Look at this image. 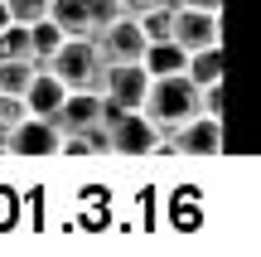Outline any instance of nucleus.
Returning a JSON list of instances; mask_svg holds the SVG:
<instances>
[{"mask_svg":"<svg viewBox=\"0 0 261 257\" xmlns=\"http://www.w3.org/2000/svg\"><path fill=\"white\" fill-rule=\"evenodd\" d=\"M140 112L150 116V126H155V131H160V141H165V136L174 131L179 122H189V116L198 112V87L189 83L184 73L150 78L145 97H140Z\"/></svg>","mask_w":261,"mask_h":257,"instance_id":"f257e3e1","label":"nucleus"},{"mask_svg":"<svg viewBox=\"0 0 261 257\" xmlns=\"http://www.w3.org/2000/svg\"><path fill=\"white\" fill-rule=\"evenodd\" d=\"M44 68H48L63 87H87V92H102L107 63H102V54H97L92 39H63V44L48 54Z\"/></svg>","mask_w":261,"mask_h":257,"instance_id":"f03ea898","label":"nucleus"},{"mask_svg":"<svg viewBox=\"0 0 261 257\" xmlns=\"http://www.w3.org/2000/svg\"><path fill=\"white\" fill-rule=\"evenodd\" d=\"M169 39H174L184 54H194V49H213V44H223V19H218V10L174 5V15H169Z\"/></svg>","mask_w":261,"mask_h":257,"instance_id":"7ed1b4c3","label":"nucleus"},{"mask_svg":"<svg viewBox=\"0 0 261 257\" xmlns=\"http://www.w3.org/2000/svg\"><path fill=\"white\" fill-rule=\"evenodd\" d=\"M160 146V131L150 126V116L140 107H126L107 122V151H121V155H145Z\"/></svg>","mask_w":261,"mask_h":257,"instance_id":"20e7f679","label":"nucleus"},{"mask_svg":"<svg viewBox=\"0 0 261 257\" xmlns=\"http://www.w3.org/2000/svg\"><path fill=\"white\" fill-rule=\"evenodd\" d=\"M92 44L102 63H140V54H145V34H140L136 15H116L102 34H92Z\"/></svg>","mask_w":261,"mask_h":257,"instance_id":"39448f33","label":"nucleus"},{"mask_svg":"<svg viewBox=\"0 0 261 257\" xmlns=\"http://www.w3.org/2000/svg\"><path fill=\"white\" fill-rule=\"evenodd\" d=\"M165 141L174 146V151H184V155H223V122L208 116V112H194L189 122H179Z\"/></svg>","mask_w":261,"mask_h":257,"instance_id":"423d86ee","label":"nucleus"},{"mask_svg":"<svg viewBox=\"0 0 261 257\" xmlns=\"http://www.w3.org/2000/svg\"><path fill=\"white\" fill-rule=\"evenodd\" d=\"M145 87H150V73L140 63H107L102 73V97H112L116 107H140Z\"/></svg>","mask_w":261,"mask_h":257,"instance_id":"0eeeda50","label":"nucleus"},{"mask_svg":"<svg viewBox=\"0 0 261 257\" xmlns=\"http://www.w3.org/2000/svg\"><path fill=\"white\" fill-rule=\"evenodd\" d=\"M5 151H15V155H54V151H58L54 122H44V116H24V122L10 131Z\"/></svg>","mask_w":261,"mask_h":257,"instance_id":"6e6552de","label":"nucleus"},{"mask_svg":"<svg viewBox=\"0 0 261 257\" xmlns=\"http://www.w3.org/2000/svg\"><path fill=\"white\" fill-rule=\"evenodd\" d=\"M63 92H68V87L58 83L48 68H34V78H29V87L19 92V102H24L29 116H44V122H48V116H54V107L63 102Z\"/></svg>","mask_w":261,"mask_h":257,"instance_id":"1a4fd4ad","label":"nucleus"},{"mask_svg":"<svg viewBox=\"0 0 261 257\" xmlns=\"http://www.w3.org/2000/svg\"><path fill=\"white\" fill-rule=\"evenodd\" d=\"M48 19L58 25L63 39H92V29H87V0H48Z\"/></svg>","mask_w":261,"mask_h":257,"instance_id":"9d476101","label":"nucleus"},{"mask_svg":"<svg viewBox=\"0 0 261 257\" xmlns=\"http://www.w3.org/2000/svg\"><path fill=\"white\" fill-rule=\"evenodd\" d=\"M184 49L174 44V39H160V44H145V54H140V68H145L150 78H165V73H184Z\"/></svg>","mask_w":261,"mask_h":257,"instance_id":"9b49d317","label":"nucleus"},{"mask_svg":"<svg viewBox=\"0 0 261 257\" xmlns=\"http://www.w3.org/2000/svg\"><path fill=\"white\" fill-rule=\"evenodd\" d=\"M184 78H189L194 87L218 83V78H223V44H213V49H194V54L184 58Z\"/></svg>","mask_w":261,"mask_h":257,"instance_id":"f8f14e48","label":"nucleus"},{"mask_svg":"<svg viewBox=\"0 0 261 257\" xmlns=\"http://www.w3.org/2000/svg\"><path fill=\"white\" fill-rule=\"evenodd\" d=\"M58 44H63V34H58L54 19H34V25H29V49H24V54H29V63L44 68V63H48V54H54Z\"/></svg>","mask_w":261,"mask_h":257,"instance_id":"ddd939ff","label":"nucleus"},{"mask_svg":"<svg viewBox=\"0 0 261 257\" xmlns=\"http://www.w3.org/2000/svg\"><path fill=\"white\" fill-rule=\"evenodd\" d=\"M34 68L39 63H29V58H0V92H10V97H19L29 87V78H34Z\"/></svg>","mask_w":261,"mask_h":257,"instance_id":"4468645a","label":"nucleus"},{"mask_svg":"<svg viewBox=\"0 0 261 257\" xmlns=\"http://www.w3.org/2000/svg\"><path fill=\"white\" fill-rule=\"evenodd\" d=\"M24 102L19 97H10V92H0V151H5V141H10V131H15L19 122H24Z\"/></svg>","mask_w":261,"mask_h":257,"instance_id":"2eb2a0df","label":"nucleus"},{"mask_svg":"<svg viewBox=\"0 0 261 257\" xmlns=\"http://www.w3.org/2000/svg\"><path fill=\"white\" fill-rule=\"evenodd\" d=\"M10 19L15 25H34V19H48V0H5Z\"/></svg>","mask_w":261,"mask_h":257,"instance_id":"dca6fc26","label":"nucleus"},{"mask_svg":"<svg viewBox=\"0 0 261 257\" xmlns=\"http://www.w3.org/2000/svg\"><path fill=\"white\" fill-rule=\"evenodd\" d=\"M198 112H208V116H218V122H223V116H227V97H223V78H218V83H208V87H198Z\"/></svg>","mask_w":261,"mask_h":257,"instance_id":"f3484780","label":"nucleus"},{"mask_svg":"<svg viewBox=\"0 0 261 257\" xmlns=\"http://www.w3.org/2000/svg\"><path fill=\"white\" fill-rule=\"evenodd\" d=\"M116 15H121V10H116V0H87V29H92V34H102Z\"/></svg>","mask_w":261,"mask_h":257,"instance_id":"a211bd4d","label":"nucleus"},{"mask_svg":"<svg viewBox=\"0 0 261 257\" xmlns=\"http://www.w3.org/2000/svg\"><path fill=\"white\" fill-rule=\"evenodd\" d=\"M150 5H165V0H116V10H121V15H145Z\"/></svg>","mask_w":261,"mask_h":257,"instance_id":"6ab92c4d","label":"nucleus"},{"mask_svg":"<svg viewBox=\"0 0 261 257\" xmlns=\"http://www.w3.org/2000/svg\"><path fill=\"white\" fill-rule=\"evenodd\" d=\"M165 5H189V10H223V0H165Z\"/></svg>","mask_w":261,"mask_h":257,"instance_id":"aec40b11","label":"nucleus"},{"mask_svg":"<svg viewBox=\"0 0 261 257\" xmlns=\"http://www.w3.org/2000/svg\"><path fill=\"white\" fill-rule=\"evenodd\" d=\"M10 25V10H5V0H0V29H5Z\"/></svg>","mask_w":261,"mask_h":257,"instance_id":"412c9836","label":"nucleus"},{"mask_svg":"<svg viewBox=\"0 0 261 257\" xmlns=\"http://www.w3.org/2000/svg\"><path fill=\"white\" fill-rule=\"evenodd\" d=\"M0 58H10V49H5V39H0Z\"/></svg>","mask_w":261,"mask_h":257,"instance_id":"4be33fe9","label":"nucleus"}]
</instances>
